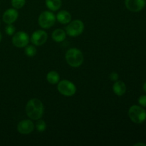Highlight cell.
I'll return each mask as SVG.
<instances>
[{"mask_svg": "<svg viewBox=\"0 0 146 146\" xmlns=\"http://www.w3.org/2000/svg\"><path fill=\"white\" fill-rule=\"evenodd\" d=\"M36 128L38 132H44L46 129V123L43 120L38 119L36 123Z\"/></svg>", "mask_w": 146, "mask_h": 146, "instance_id": "obj_18", "label": "cell"}, {"mask_svg": "<svg viewBox=\"0 0 146 146\" xmlns=\"http://www.w3.org/2000/svg\"><path fill=\"white\" fill-rule=\"evenodd\" d=\"M52 38L56 42H62L66 38V33L61 29H57L54 30L52 33Z\"/></svg>", "mask_w": 146, "mask_h": 146, "instance_id": "obj_14", "label": "cell"}, {"mask_svg": "<svg viewBox=\"0 0 146 146\" xmlns=\"http://www.w3.org/2000/svg\"><path fill=\"white\" fill-rule=\"evenodd\" d=\"M44 107L43 103L38 98H31L26 106V113L31 120L37 121L44 115Z\"/></svg>", "mask_w": 146, "mask_h": 146, "instance_id": "obj_1", "label": "cell"}, {"mask_svg": "<svg viewBox=\"0 0 146 146\" xmlns=\"http://www.w3.org/2000/svg\"><path fill=\"white\" fill-rule=\"evenodd\" d=\"M19 17V12L16 9H8L3 14L2 19L7 24H11L15 22Z\"/></svg>", "mask_w": 146, "mask_h": 146, "instance_id": "obj_11", "label": "cell"}, {"mask_svg": "<svg viewBox=\"0 0 146 146\" xmlns=\"http://www.w3.org/2000/svg\"><path fill=\"white\" fill-rule=\"evenodd\" d=\"M48 34L44 30H36L34 31L30 38V41L34 46H42L46 42Z\"/></svg>", "mask_w": 146, "mask_h": 146, "instance_id": "obj_8", "label": "cell"}, {"mask_svg": "<svg viewBox=\"0 0 146 146\" xmlns=\"http://www.w3.org/2000/svg\"><path fill=\"white\" fill-rule=\"evenodd\" d=\"M113 91L115 95L118 96L124 95L126 92V86L125 83L122 81H116L113 86Z\"/></svg>", "mask_w": 146, "mask_h": 146, "instance_id": "obj_12", "label": "cell"}, {"mask_svg": "<svg viewBox=\"0 0 146 146\" xmlns=\"http://www.w3.org/2000/svg\"><path fill=\"white\" fill-rule=\"evenodd\" d=\"M138 104L143 108L146 107V95H143L138 98Z\"/></svg>", "mask_w": 146, "mask_h": 146, "instance_id": "obj_21", "label": "cell"}, {"mask_svg": "<svg viewBox=\"0 0 146 146\" xmlns=\"http://www.w3.org/2000/svg\"><path fill=\"white\" fill-rule=\"evenodd\" d=\"M56 16L51 11H44L41 13L38 19L40 27L44 29L51 28L56 22Z\"/></svg>", "mask_w": 146, "mask_h": 146, "instance_id": "obj_5", "label": "cell"}, {"mask_svg": "<svg viewBox=\"0 0 146 146\" xmlns=\"http://www.w3.org/2000/svg\"><path fill=\"white\" fill-rule=\"evenodd\" d=\"M128 116L135 123H142L146 119V111L143 107L133 105L128 110Z\"/></svg>", "mask_w": 146, "mask_h": 146, "instance_id": "obj_3", "label": "cell"}, {"mask_svg": "<svg viewBox=\"0 0 146 146\" xmlns=\"http://www.w3.org/2000/svg\"><path fill=\"white\" fill-rule=\"evenodd\" d=\"M15 31H16V29L12 24H7V26L5 28L6 34L9 36L14 35V34H15Z\"/></svg>", "mask_w": 146, "mask_h": 146, "instance_id": "obj_20", "label": "cell"}, {"mask_svg": "<svg viewBox=\"0 0 146 146\" xmlns=\"http://www.w3.org/2000/svg\"><path fill=\"white\" fill-rule=\"evenodd\" d=\"M145 4H146V3H145Z\"/></svg>", "mask_w": 146, "mask_h": 146, "instance_id": "obj_26", "label": "cell"}, {"mask_svg": "<svg viewBox=\"0 0 146 146\" xmlns=\"http://www.w3.org/2000/svg\"><path fill=\"white\" fill-rule=\"evenodd\" d=\"M57 86V89L61 95L66 97L73 96L76 92V86L75 84L68 80L59 81Z\"/></svg>", "mask_w": 146, "mask_h": 146, "instance_id": "obj_4", "label": "cell"}, {"mask_svg": "<svg viewBox=\"0 0 146 146\" xmlns=\"http://www.w3.org/2000/svg\"><path fill=\"white\" fill-rule=\"evenodd\" d=\"M84 30V24L78 19L71 21L66 28L67 35L71 37H76L81 35Z\"/></svg>", "mask_w": 146, "mask_h": 146, "instance_id": "obj_6", "label": "cell"}, {"mask_svg": "<svg viewBox=\"0 0 146 146\" xmlns=\"http://www.w3.org/2000/svg\"><path fill=\"white\" fill-rule=\"evenodd\" d=\"M29 36L24 31H18L13 36L12 44L17 48H24L29 42Z\"/></svg>", "mask_w": 146, "mask_h": 146, "instance_id": "obj_7", "label": "cell"}, {"mask_svg": "<svg viewBox=\"0 0 146 146\" xmlns=\"http://www.w3.org/2000/svg\"><path fill=\"white\" fill-rule=\"evenodd\" d=\"M56 19L60 24H66L71 21V15L68 11L66 10H61L56 14Z\"/></svg>", "mask_w": 146, "mask_h": 146, "instance_id": "obj_13", "label": "cell"}, {"mask_svg": "<svg viewBox=\"0 0 146 146\" xmlns=\"http://www.w3.org/2000/svg\"><path fill=\"white\" fill-rule=\"evenodd\" d=\"M65 58L67 64L74 68L81 66L84 61L82 51L77 48H69L66 53Z\"/></svg>", "mask_w": 146, "mask_h": 146, "instance_id": "obj_2", "label": "cell"}, {"mask_svg": "<svg viewBox=\"0 0 146 146\" xmlns=\"http://www.w3.org/2000/svg\"><path fill=\"white\" fill-rule=\"evenodd\" d=\"M37 50L35 46L33 45H27L25 46V49H24V53L26 55L29 57H33L36 54Z\"/></svg>", "mask_w": 146, "mask_h": 146, "instance_id": "obj_17", "label": "cell"}, {"mask_svg": "<svg viewBox=\"0 0 146 146\" xmlns=\"http://www.w3.org/2000/svg\"><path fill=\"white\" fill-rule=\"evenodd\" d=\"M145 0H125L127 9L132 12H139L145 7Z\"/></svg>", "mask_w": 146, "mask_h": 146, "instance_id": "obj_9", "label": "cell"}, {"mask_svg": "<svg viewBox=\"0 0 146 146\" xmlns=\"http://www.w3.org/2000/svg\"><path fill=\"white\" fill-rule=\"evenodd\" d=\"M45 3L47 8L52 11H58L60 9L62 4L61 0H46Z\"/></svg>", "mask_w": 146, "mask_h": 146, "instance_id": "obj_15", "label": "cell"}, {"mask_svg": "<svg viewBox=\"0 0 146 146\" xmlns=\"http://www.w3.org/2000/svg\"><path fill=\"white\" fill-rule=\"evenodd\" d=\"M138 145H143V146H146V144L143 143H138L134 144V146H138Z\"/></svg>", "mask_w": 146, "mask_h": 146, "instance_id": "obj_23", "label": "cell"}, {"mask_svg": "<svg viewBox=\"0 0 146 146\" xmlns=\"http://www.w3.org/2000/svg\"><path fill=\"white\" fill-rule=\"evenodd\" d=\"M11 5L16 9H21L26 4V0H11Z\"/></svg>", "mask_w": 146, "mask_h": 146, "instance_id": "obj_19", "label": "cell"}, {"mask_svg": "<svg viewBox=\"0 0 146 146\" xmlns=\"http://www.w3.org/2000/svg\"><path fill=\"white\" fill-rule=\"evenodd\" d=\"M1 38H2V35H1V32H0V41H1Z\"/></svg>", "mask_w": 146, "mask_h": 146, "instance_id": "obj_25", "label": "cell"}, {"mask_svg": "<svg viewBox=\"0 0 146 146\" xmlns=\"http://www.w3.org/2000/svg\"><path fill=\"white\" fill-rule=\"evenodd\" d=\"M110 79L112 81H116L118 80V78H119V75L117 74L116 72H112L111 74H110Z\"/></svg>", "mask_w": 146, "mask_h": 146, "instance_id": "obj_22", "label": "cell"}, {"mask_svg": "<svg viewBox=\"0 0 146 146\" xmlns=\"http://www.w3.org/2000/svg\"><path fill=\"white\" fill-rule=\"evenodd\" d=\"M47 81L50 84L55 85L57 84L60 81V76L58 74V72L55 71H51L47 74L46 75Z\"/></svg>", "mask_w": 146, "mask_h": 146, "instance_id": "obj_16", "label": "cell"}, {"mask_svg": "<svg viewBox=\"0 0 146 146\" xmlns=\"http://www.w3.org/2000/svg\"><path fill=\"white\" fill-rule=\"evenodd\" d=\"M34 130V123L31 120H23L17 125V131L19 133L27 135L32 133Z\"/></svg>", "mask_w": 146, "mask_h": 146, "instance_id": "obj_10", "label": "cell"}, {"mask_svg": "<svg viewBox=\"0 0 146 146\" xmlns=\"http://www.w3.org/2000/svg\"><path fill=\"white\" fill-rule=\"evenodd\" d=\"M143 91L146 93V81L143 84Z\"/></svg>", "mask_w": 146, "mask_h": 146, "instance_id": "obj_24", "label": "cell"}]
</instances>
